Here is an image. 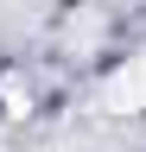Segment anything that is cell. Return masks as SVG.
Instances as JSON below:
<instances>
[{
	"label": "cell",
	"mask_w": 146,
	"mask_h": 152,
	"mask_svg": "<svg viewBox=\"0 0 146 152\" xmlns=\"http://www.w3.org/2000/svg\"><path fill=\"white\" fill-rule=\"evenodd\" d=\"M114 102H127V108H146V64H140L134 76H121V83H114Z\"/></svg>",
	"instance_id": "6da1fadb"
}]
</instances>
